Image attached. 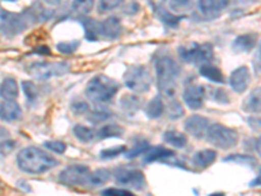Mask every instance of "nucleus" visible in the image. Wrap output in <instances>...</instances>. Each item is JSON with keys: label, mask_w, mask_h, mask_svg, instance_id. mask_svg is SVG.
I'll list each match as a JSON object with an SVG mask.
<instances>
[{"label": "nucleus", "mask_w": 261, "mask_h": 196, "mask_svg": "<svg viewBox=\"0 0 261 196\" xmlns=\"http://www.w3.org/2000/svg\"><path fill=\"white\" fill-rule=\"evenodd\" d=\"M260 57H261V45H260Z\"/></svg>", "instance_id": "49"}, {"label": "nucleus", "mask_w": 261, "mask_h": 196, "mask_svg": "<svg viewBox=\"0 0 261 196\" xmlns=\"http://www.w3.org/2000/svg\"><path fill=\"white\" fill-rule=\"evenodd\" d=\"M22 89H24L28 101H36L37 95H38V90H37V86L32 81H22Z\"/></svg>", "instance_id": "33"}, {"label": "nucleus", "mask_w": 261, "mask_h": 196, "mask_svg": "<svg viewBox=\"0 0 261 196\" xmlns=\"http://www.w3.org/2000/svg\"><path fill=\"white\" fill-rule=\"evenodd\" d=\"M153 78L145 65H132L125 71L124 84L135 93H145L150 89Z\"/></svg>", "instance_id": "4"}, {"label": "nucleus", "mask_w": 261, "mask_h": 196, "mask_svg": "<svg viewBox=\"0 0 261 196\" xmlns=\"http://www.w3.org/2000/svg\"><path fill=\"white\" fill-rule=\"evenodd\" d=\"M9 137V131L6 130L4 127H0V141L3 143V141H7Z\"/></svg>", "instance_id": "45"}, {"label": "nucleus", "mask_w": 261, "mask_h": 196, "mask_svg": "<svg viewBox=\"0 0 261 196\" xmlns=\"http://www.w3.org/2000/svg\"><path fill=\"white\" fill-rule=\"evenodd\" d=\"M122 33V24L120 20L115 16H110L99 24V37L107 39H115Z\"/></svg>", "instance_id": "14"}, {"label": "nucleus", "mask_w": 261, "mask_h": 196, "mask_svg": "<svg viewBox=\"0 0 261 196\" xmlns=\"http://www.w3.org/2000/svg\"><path fill=\"white\" fill-rule=\"evenodd\" d=\"M184 127L188 134L192 135L196 139H204L208 135L211 123H209V119L204 118V116L192 115L186 120Z\"/></svg>", "instance_id": "11"}, {"label": "nucleus", "mask_w": 261, "mask_h": 196, "mask_svg": "<svg viewBox=\"0 0 261 196\" xmlns=\"http://www.w3.org/2000/svg\"><path fill=\"white\" fill-rule=\"evenodd\" d=\"M163 110H165V107H163L162 98H161V95H155L146 106V115L149 118L157 119L162 115Z\"/></svg>", "instance_id": "25"}, {"label": "nucleus", "mask_w": 261, "mask_h": 196, "mask_svg": "<svg viewBox=\"0 0 261 196\" xmlns=\"http://www.w3.org/2000/svg\"><path fill=\"white\" fill-rule=\"evenodd\" d=\"M45 146L47 149H50V151L58 153V155H62V153H64L65 149H67V145H65L63 141H57V140H55V141H46Z\"/></svg>", "instance_id": "37"}, {"label": "nucleus", "mask_w": 261, "mask_h": 196, "mask_svg": "<svg viewBox=\"0 0 261 196\" xmlns=\"http://www.w3.org/2000/svg\"><path fill=\"white\" fill-rule=\"evenodd\" d=\"M200 74H201V76L208 79V80L213 81V83H225V78H223V75L220 71V68H217L216 65H212L211 63L202 64L200 67Z\"/></svg>", "instance_id": "22"}, {"label": "nucleus", "mask_w": 261, "mask_h": 196, "mask_svg": "<svg viewBox=\"0 0 261 196\" xmlns=\"http://www.w3.org/2000/svg\"><path fill=\"white\" fill-rule=\"evenodd\" d=\"M21 107L15 101H4L0 105V118L6 122H15L21 118Z\"/></svg>", "instance_id": "16"}, {"label": "nucleus", "mask_w": 261, "mask_h": 196, "mask_svg": "<svg viewBox=\"0 0 261 196\" xmlns=\"http://www.w3.org/2000/svg\"><path fill=\"white\" fill-rule=\"evenodd\" d=\"M157 71L158 88L163 95L167 98H174L178 89V78L180 68L176 62L170 57H163L155 63Z\"/></svg>", "instance_id": "2"}, {"label": "nucleus", "mask_w": 261, "mask_h": 196, "mask_svg": "<svg viewBox=\"0 0 261 196\" xmlns=\"http://www.w3.org/2000/svg\"><path fill=\"white\" fill-rule=\"evenodd\" d=\"M83 25L86 30V38L90 39V41H94L99 37V24L101 22H97V21L92 20V18H83Z\"/></svg>", "instance_id": "29"}, {"label": "nucleus", "mask_w": 261, "mask_h": 196, "mask_svg": "<svg viewBox=\"0 0 261 196\" xmlns=\"http://www.w3.org/2000/svg\"><path fill=\"white\" fill-rule=\"evenodd\" d=\"M163 137H165V141L171 146H174V148H184L187 145V136L179 132V131H166Z\"/></svg>", "instance_id": "24"}, {"label": "nucleus", "mask_w": 261, "mask_h": 196, "mask_svg": "<svg viewBox=\"0 0 261 196\" xmlns=\"http://www.w3.org/2000/svg\"><path fill=\"white\" fill-rule=\"evenodd\" d=\"M251 83V74L247 67H239L230 76V85L237 93H243Z\"/></svg>", "instance_id": "13"}, {"label": "nucleus", "mask_w": 261, "mask_h": 196, "mask_svg": "<svg viewBox=\"0 0 261 196\" xmlns=\"http://www.w3.org/2000/svg\"><path fill=\"white\" fill-rule=\"evenodd\" d=\"M256 42H257V34L256 33H248V34H243L239 36L232 43V50L235 53H248L255 47Z\"/></svg>", "instance_id": "17"}, {"label": "nucleus", "mask_w": 261, "mask_h": 196, "mask_svg": "<svg viewBox=\"0 0 261 196\" xmlns=\"http://www.w3.org/2000/svg\"><path fill=\"white\" fill-rule=\"evenodd\" d=\"M116 183L122 186H129L134 188H143L145 186V176L141 170L119 167L114 173Z\"/></svg>", "instance_id": "9"}, {"label": "nucleus", "mask_w": 261, "mask_h": 196, "mask_svg": "<svg viewBox=\"0 0 261 196\" xmlns=\"http://www.w3.org/2000/svg\"><path fill=\"white\" fill-rule=\"evenodd\" d=\"M228 6V2H223V0H218V2H213V0H202L199 2V9L201 12L202 17L205 20H214L218 18Z\"/></svg>", "instance_id": "12"}, {"label": "nucleus", "mask_w": 261, "mask_h": 196, "mask_svg": "<svg viewBox=\"0 0 261 196\" xmlns=\"http://www.w3.org/2000/svg\"><path fill=\"white\" fill-rule=\"evenodd\" d=\"M89 119L93 123L103 122V120L109 119V114L105 113V111H94V113L92 114V116H89Z\"/></svg>", "instance_id": "42"}, {"label": "nucleus", "mask_w": 261, "mask_h": 196, "mask_svg": "<svg viewBox=\"0 0 261 196\" xmlns=\"http://www.w3.org/2000/svg\"><path fill=\"white\" fill-rule=\"evenodd\" d=\"M93 7V2H74L73 8L77 11V12L86 13L89 12Z\"/></svg>", "instance_id": "41"}, {"label": "nucleus", "mask_w": 261, "mask_h": 196, "mask_svg": "<svg viewBox=\"0 0 261 196\" xmlns=\"http://www.w3.org/2000/svg\"><path fill=\"white\" fill-rule=\"evenodd\" d=\"M158 12H160L161 20H162L165 24L169 25V27H171V28L178 27L179 21L181 20L180 16H175L174 13H170L169 11H166L165 8H161Z\"/></svg>", "instance_id": "30"}, {"label": "nucleus", "mask_w": 261, "mask_h": 196, "mask_svg": "<svg viewBox=\"0 0 261 196\" xmlns=\"http://www.w3.org/2000/svg\"><path fill=\"white\" fill-rule=\"evenodd\" d=\"M243 110L251 114L261 113V88H256L249 93L243 102Z\"/></svg>", "instance_id": "19"}, {"label": "nucleus", "mask_w": 261, "mask_h": 196, "mask_svg": "<svg viewBox=\"0 0 261 196\" xmlns=\"http://www.w3.org/2000/svg\"><path fill=\"white\" fill-rule=\"evenodd\" d=\"M213 46L211 43H204V45L192 43L191 46H183L179 48V54L184 62L199 64L200 67L213 59Z\"/></svg>", "instance_id": "7"}, {"label": "nucleus", "mask_w": 261, "mask_h": 196, "mask_svg": "<svg viewBox=\"0 0 261 196\" xmlns=\"http://www.w3.org/2000/svg\"><path fill=\"white\" fill-rule=\"evenodd\" d=\"M71 69V65L67 62L51 63V62H38L33 63L28 67V72L33 78L38 80H48L53 78H60L68 74Z\"/></svg>", "instance_id": "5"}, {"label": "nucleus", "mask_w": 261, "mask_h": 196, "mask_svg": "<svg viewBox=\"0 0 261 196\" xmlns=\"http://www.w3.org/2000/svg\"><path fill=\"white\" fill-rule=\"evenodd\" d=\"M148 148H149V144L146 143V141H140V143H137L134 148H130L129 152H127V153H125V157L127 158L137 157V156H140L141 153H144V152L148 151Z\"/></svg>", "instance_id": "34"}, {"label": "nucleus", "mask_w": 261, "mask_h": 196, "mask_svg": "<svg viewBox=\"0 0 261 196\" xmlns=\"http://www.w3.org/2000/svg\"><path fill=\"white\" fill-rule=\"evenodd\" d=\"M119 105L122 107L123 113H125L127 115H134L140 109V100L136 95L124 94L122 100L119 101Z\"/></svg>", "instance_id": "23"}, {"label": "nucleus", "mask_w": 261, "mask_h": 196, "mask_svg": "<svg viewBox=\"0 0 261 196\" xmlns=\"http://www.w3.org/2000/svg\"><path fill=\"white\" fill-rule=\"evenodd\" d=\"M111 177V173L106 169H99L97 172L92 173L89 178V184L93 187H99V186H103L106 182H109Z\"/></svg>", "instance_id": "28"}, {"label": "nucleus", "mask_w": 261, "mask_h": 196, "mask_svg": "<svg viewBox=\"0 0 261 196\" xmlns=\"http://www.w3.org/2000/svg\"><path fill=\"white\" fill-rule=\"evenodd\" d=\"M123 134H124V130H123L120 126L107 125L99 128V131L97 132V136L99 137V139H110V137L122 136Z\"/></svg>", "instance_id": "26"}, {"label": "nucleus", "mask_w": 261, "mask_h": 196, "mask_svg": "<svg viewBox=\"0 0 261 196\" xmlns=\"http://www.w3.org/2000/svg\"><path fill=\"white\" fill-rule=\"evenodd\" d=\"M209 143L220 149H230L238 144L239 135L235 130L222 125H212L208 131Z\"/></svg>", "instance_id": "6"}, {"label": "nucleus", "mask_w": 261, "mask_h": 196, "mask_svg": "<svg viewBox=\"0 0 261 196\" xmlns=\"http://www.w3.org/2000/svg\"><path fill=\"white\" fill-rule=\"evenodd\" d=\"M71 107H72V110H73V113H76V114H84L88 111V109H89V107H88V104L84 101H81V100L72 102Z\"/></svg>", "instance_id": "40"}, {"label": "nucleus", "mask_w": 261, "mask_h": 196, "mask_svg": "<svg viewBox=\"0 0 261 196\" xmlns=\"http://www.w3.org/2000/svg\"><path fill=\"white\" fill-rule=\"evenodd\" d=\"M102 196H135L134 193L123 188H107L102 191Z\"/></svg>", "instance_id": "38"}, {"label": "nucleus", "mask_w": 261, "mask_h": 196, "mask_svg": "<svg viewBox=\"0 0 261 196\" xmlns=\"http://www.w3.org/2000/svg\"><path fill=\"white\" fill-rule=\"evenodd\" d=\"M13 146H15V143L13 141H3V143H0V153L2 155H8L9 152L13 151Z\"/></svg>", "instance_id": "43"}, {"label": "nucleus", "mask_w": 261, "mask_h": 196, "mask_svg": "<svg viewBox=\"0 0 261 196\" xmlns=\"http://www.w3.org/2000/svg\"><path fill=\"white\" fill-rule=\"evenodd\" d=\"M0 97L4 101H15L18 97V85L15 79H4L3 83L0 84Z\"/></svg>", "instance_id": "18"}, {"label": "nucleus", "mask_w": 261, "mask_h": 196, "mask_svg": "<svg viewBox=\"0 0 261 196\" xmlns=\"http://www.w3.org/2000/svg\"><path fill=\"white\" fill-rule=\"evenodd\" d=\"M17 165L22 172L29 174H42L57 166L58 161L47 152L36 146L21 149L17 155Z\"/></svg>", "instance_id": "1"}, {"label": "nucleus", "mask_w": 261, "mask_h": 196, "mask_svg": "<svg viewBox=\"0 0 261 196\" xmlns=\"http://www.w3.org/2000/svg\"><path fill=\"white\" fill-rule=\"evenodd\" d=\"M172 11H184L186 8H190L191 3L190 2H172L170 3Z\"/></svg>", "instance_id": "44"}, {"label": "nucleus", "mask_w": 261, "mask_h": 196, "mask_svg": "<svg viewBox=\"0 0 261 196\" xmlns=\"http://www.w3.org/2000/svg\"><path fill=\"white\" fill-rule=\"evenodd\" d=\"M73 134L74 136L77 137L80 141L83 143H90L93 140L95 139V132L93 128L85 127L83 125H76L73 127Z\"/></svg>", "instance_id": "27"}, {"label": "nucleus", "mask_w": 261, "mask_h": 196, "mask_svg": "<svg viewBox=\"0 0 261 196\" xmlns=\"http://www.w3.org/2000/svg\"><path fill=\"white\" fill-rule=\"evenodd\" d=\"M256 151H257L258 156H261V136L258 137V140L256 141Z\"/></svg>", "instance_id": "46"}, {"label": "nucleus", "mask_w": 261, "mask_h": 196, "mask_svg": "<svg viewBox=\"0 0 261 196\" xmlns=\"http://www.w3.org/2000/svg\"><path fill=\"white\" fill-rule=\"evenodd\" d=\"M80 46V41H69V42H59L57 45L58 51L62 54H73Z\"/></svg>", "instance_id": "32"}, {"label": "nucleus", "mask_w": 261, "mask_h": 196, "mask_svg": "<svg viewBox=\"0 0 261 196\" xmlns=\"http://www.w3.org/2000/svg\"><path fill=\"white\" fill-rule=\"evenodd\" d=\"M90 174V167L85 165H72L60 173L59 181L67 186H84L89 183Z\"/></svg>", "instance_id": "8"}, {"label": "nucleus", "mask_w": 261, "mask_h": 196, "mask_svg": "<svg viewBox=\"0 0 261 196\" xmlns=\"http://www.w3.org/2000/svg\"><path fill=\"white\" fill-rule=\"evenodd\" d=\"M183 114H184L183 107L180 106V104H179L178 101H174L170 104V107H169L170 119H178V118H180Z\"/></svg>", "instance_id": "35"}, {"label": "nucleus", "mask_w": 261, "mask_h": 196, "mask_svg": "<svg viewBox=\"0 0 261 196\" xmlns=\"http://www.w3.org/2000/svg\"><path fill=\"white\" fill-rule=\"evenodd\" d=\"M212 92V98L216 100L218 102H222V104H227L228 102V97H227V93L222 89H218V88H214V89H211Z\"/></svg>", "instance_id": "39"}, {"label": "nucleus", "mask_w": 261, "mask_h": 196, "mask_svg": "<svg viewBox=\"0 0 261 196\" xmlns=\"http://www.w3.org/2000/svg\"><path fill=\"white\" fill-rule=\"evenodd\" d=\"M217 152L213 149H204V151L197 152L193 156V165L200 169H205V167L211 166L212 163L216 161Z\"/></svg>", "instance_id": "20"}, {"label": "nucleus", "mask_w": 261, "mask_h": 196, "mask_svg": "<svg viewBox=\"0 0 261 196\" xmlns=\"http://www.w3.org/2000/svg\"><path fill=\"white\" fill-rule=\"evenodd\" d=\"M125 151H127V148H125L124 145L113 146V148H107V149H103V151H101L99 156H101L102 160H109V158L111 160V158H114V157H116V156L124 153Z\"/></svg>", "instance_id": "31"}, {"label": "nucleus", "mask_w": 261, "mask_h": 196, "mask_svg": "<svg viewBox=\"0 0 261 196\" xmlns=\"http://www.w3.org/2000/svg\"><path fill=\"white\" fill-rule=\"evenodd\" d=\"M119 90V84L105 75H97L86 86V95L90 101L97 105L110 102Z\"/></svg>", "instance_id": "3"}, {"label": "nucleus", "mask_w": 261, "mask_h": 196, "mask_svg": "<svg viewBox=\"0 0 261 196\" xmlns=\"http://www.w3.org/2000/svg\"><path fill=\"white\" fill-rule=\"evenodd\" d=\"M251 186H261V176L258 177V178H256L255 181L251 183Z\"/></svg>", "instance_id": "47"}, {"label": "nucleus", "mask_w": 261, "mask_h": 196, "mask_svg": "<svg viewBox=\"0 0 261 196\" xmlns=\"http://www.w3.org/2000/svg\"><path fill=\"white\" fill-rule=\"evenodd\" d=\"M122 6V2L119 0H114V2H107V0H103L99 3L98 6V11H101V13L109 12V11H113V9L118 8V7Z\"/></svg>", "instance_id": "36"}, {"label": "nucleus", "mask_w": 261, "mask_h": 196, "mask_svg": "<svg viewBox=\"0 0 261 196\" xmlns=\"http://www.w3.org/2000/svg\"><path fill=\"white\" fill-rule=\"evenodd\" d=\"M25 20L21 15H12L6 13L3 15V29L6 33H9L11 36H16L22 29H25Z\"/></svg>", "instance_id": "15"}, {"label": "nucleus", "mask_w": 261, "mask_h": 196, "mask_svg": "<svg viewBox=\"0 0 261 196\" xmlns=\"http://www.w3.org/2000/svg\"><path fill=\"white\" fill-rule=\"evenodd\" d=\"M209 196H225V193H222V192H216V193H212V195H209Z\"/></svg>", "instance_id": "48"}, {"label": "nucleus", "mask_w": 261, "mask_h": 196, "mask_svg": "<svg viewBox=\"0 0 261 196\" xmlns=\"http://www.w3.org/2000/svg\"><path fill=\"white\" fill-rule=\"evenodd\" d=\"M183 98L186 105L190 109H192V110H199V109L202 107V104H204L205 100L204 86L199 85V84H190L184 89Z\"/></svg>", "instance_id": "10"}, {"label": "nucleus", "mask_w": 261, "mask_h": 196, "mask_svg": "<svg viewBox=\"0 0 261 196\" xmlns=\"http://www.w3.org/2000/svg\"><path fill=\"white\" fill-rule=\"evenodd\" d=\"M174 157V152L165 146H153L145 156V162H155V161H163L167 158Z\"/></svg>", "instance_id": "21"}]
</instances>
